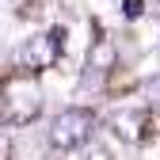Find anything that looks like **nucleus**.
<instances>
[{
  "instance_id": "obj_1",
  "label": "nucleus",
  "mask_w": 160,
  "mask_h": 160,
  "mask_svg": "<svg viewBox=\"0 0 160 160\" xmlns=\"http://www.w3.org/2000/svg\"><path fill=\"white\" fill-rule=\"evenodd\" d=\"M0 107H4V126H27L38 118L42 111V88H38V80L31 72H12L4 80V88H0Z\"/></svg>"
},
{
  "instance_id": "obj_2",
  "label": "nucleus",
  "mask_w": 160,
  "mask_h": 160,
  "mask_svg": "<svg viewBox=\"0 0 160 160\" xmlns=\"http://www.w3.org/2000/svg\"><path fill=\"white\" fill-rule=\"evenodd\" d=\"M92 133H95V114L84 111V107H69V111H61V114L50 122V133H46V137H50V149L69 152V149L88 145Z\"/></svg>"
},
{
  "instance_id": "obj_3",
  "label": "nucleus",
  "mask_w": 160,
  "mask_h": 160,
  "mask_svg": "<svg viewBox=\"0 0 160 160\" xmlns=\"http://www.w3.org/2000/svg\"><path fill=\"white\" fill-rule=\"evenodd\" d=\"M61 50H65V27H53V31L38 34V38H27V42L15 50V69L34 76V72L50 69L57 57H61Z\"/></svg>"
},
{
  "instance_id": "obj_4",
  "label": "nucleus",
  "mask_w": 160,
  "mask_h": 160,
  "mask_svg": "<svg viewBox=\"0 0 160 160\" xmlns=\"http://www.w3.org/2000/svg\"><path fill=\"white\" fill-rule=\"evenodd\" d=\"M111 130L122 137V141L137 145V141H145V133H149V114L145 111H114L111 114Z\"/></svg>"
},
{
  "instance_id": "obj_5",
  "label": "nucleus",
  "mask_w": 160,
  "mask_h": 160,
  "mask_svg": "<svg viewBox=\"0 0 160 160\" xmlns=\"http://www.w3.org/2000/svg\"><path fill=\"white\" fill-rule=\"evenodd\" d=\"M111 69H114V42L99 34L95 42L88 46V72H84V84H92V80H103Z\"/></svg>"
},
{
  "instance_id": "obj_6",
  "label": "nucleus",
  "mask_w": 160,
  "mask_h": 160,
  "mask_svg": "<svg viewBox=\"0 0 160 160\" xmlns=\"http://www.w3.org/2000/svg\"><path fill=\"white\" fill-rule=\"evenodd\" d=\"M122 8H126V19H137V15L145 12V4H141V0H126Z\"/></svg>"
}]
</instances>
